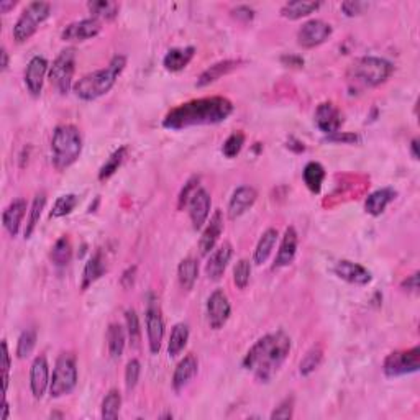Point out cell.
Here are the masks:
<instances>
[{
	"mask_svg": "<svg viewBox=\"0 0 420 420\" xmlns=\"http://www.w3.org/2000/svg\"><path fill=\"white\" fill-rule=\"evenodd\" d=\"M50 258H51V263H53L56 268H66L69 263H71L72 245H71V240H69L68 235L59 237L58 240H56L53 248H51Z\"/></svg>",
	"mask_w": 420,
	"mask_h": 420,
	"instance_id": "8d00e7d4",
	"label": "cell"
},
{
	"mask_svg": "<svg viewBox=\"0 0 420 420\" xmlns=\"http://www.w3.org/2000/svg\"><path fill=\"white\" fill-rule=\"evenodd\" d=\"M37 330L34 328H27L20 333L19 343H17V358L25 359L33 353L34 346H37Z\"/></svg>",
	"mask_w": 420,
	"mask_h": 420,
	"instance_id": "7bdbcfd3",
	"label": "cell"
},
{
	"mask_svg": "<svg viewBox=\"0 0 420 420\" xmlns=\"http://www.w3.org/2000/svg\"><path fill=\"white\" fill-rule=\"evenodd\" d=\"M245 141H246V137H245V133L241 132V130H237V132H233L232 135L228 137L222 145V153H223L225 158H228V159L237 158V156L240 154V151L243 150Z\"/></svg>",
	"mask_w": 420,
	"mask_h": 420,
	"instance_id": "ee69618b",
	"label": "cell"
},
{
	"mask_svg": "<svg viewBox=\"0 0 420 420\" xmlns=\"http://www.w3.org/2000/svg\"><path fill=\"white\" fill-rule=\"evenodd\" d=\"M315 125L326 137L332 135L340 132V127L343 125V115L333 102H322L315 109Z\"/></svg>",
	"mask_w": 420,
	"mask_h": 420,
	"instance_id": "2e32d148",
	"label": "cell"
},
{
	"mask_svg": "<svg viewBox=\"0 0 420 420\" xmlns=\"http://www.w3.org/2000/svg\"><path fill=\"white\" fill-rule=\"evenodd\" d=\"M420 370V346L389 353L383 363V373L386 378H401L414 374Z\"/></svg>",
	"mask_w": 420,
	"mask_h": 420,
	"instance_id": "9c48e42d",
	"label": "cell"
},
{
	"mask_svg": "<svg viewBox=\"0 0 420 420\" xmlns=\"http://www.w3.org/2000/svg\"><path fill=\"white\" fill-rule=\"evenodd\" d=\"M210 207H212V199L209 190L199 188L188 202L189 219L190 223H192L194 230H201L203 225H206L207 219H209L210 215Z\"/></svg>",
	"mask_w": 420,
	"mask_h": 420,
	"instance_id": "5bb4252c",
	"label": "cell"
},
{
	"mask_svg": "<svg viewBox=\"0 0 420 420\" xmlns=\"http://www.w3.org/2000/svg\"><path fill=\"white\" fill-rule=\"evenodd\" d=\"M76 72V50L74 48H66L54 58L53 64L48 71V79L51 86L56 89V92L61 95H68L71 92L72 79Z\"/></svg>",
	"mask_w": 420,
	"mask_h": 420,
	"instance_id": "ba28073f",
	"label": "cell"
},
{
	"mask_svg": "<svg viewBox=\"0 0 420 420\" xmlns=\"http://www.w3.org/2000/svg\"><path fill=\"white\" fill-rule=\"evenodd\" d=\"M232 315V306L222 289H215L207 299V320L212 330H220Z\"/></svg>",
	"mask_w": 420,
	"mask_h": 420,
	"instance_id": "7c38bea8",
	"label": "cell"
},
{
	"mask_svg": "<svg viewBox=\"0 0 420 420\" xmlns=\"http://www.w3.org/2000/svg\"><path fill=\"white\" fill-rule=\"evenodd\" d=\"M188 341H189V326L184 322L176 323L171 330L170 341H168V354H170L171 358L179 357V354L184 352Z\"/></svg>",
	"mask_w": 420,
	"mask_h": 420,
	"instance_id": "e575fe53",
	"label": "cell"
},
{
	"mask_svg": "<svg viewBox=\"0 0 420 420\" xmlns=\"http://www.w3.org/2000/svg\"><path fill=\"white\" fill-rule=\"evenodd\" d=\"M88 10L90 19L99 21L114 20L119 17L120 6L117 2H112V0H90V2H88Z\"/></svg>",
	"mask_w": 420,
	"mask_h": 420,
	"instance_id": "d6a6232c",
	"label": "cell"
},
{
	"mask_svg": "<svg viewBox=\"0 0 420 420\" xmlns=\"http://www.w3.org/2000/svg\"><path fill=\"white\" fill-rule=\"evenodd\" d=\"M271 420L281 419V420H289L294 417V397H286L284 401H281V404L276 407L271 412Z\"/></svg>",
	"mask_w": 420,
	"mask_h": 420,
	"instance_id": "c3c4849f",
	"label": "cell"
},
{
	"mask_svg": "<svg viewBox=\"0 0 420 420\" xmlns=\"http://www.w3.org/2000/svg\"><path fill=\"white\" fill-rule=\"evenodd\" d=\"M333 272H335V276H339L340 279L354 286H366L373 279L371 272L368 271L365 266L359 265V263L350 261V259H340L335 268H333Z\"/></svg>",
	"mask_w": 420,
	"mask_h": 420,
	"instance_id": "44dd1931",
	"label": "cell"
},
{
	"mask_svg": "<svg viewBox=\"0 0 420 420\" xmlns=\"http://www.w3.org/2000/svg\"><path fill=\"white\" fill-rule=\"evenodd\" d=\"M199 181H201L199 176H192L188 183L184 184V188L181 189L179 192V197H177V209H183V207L188 206L189 199L192 197V194L199 189Z\"/></svg>",
	"mask_w": 420,
	"mask_h": 420,
	"instance_id": "7dc6e473",
	"label": "cell"
},
{
	"mask_svg": "<svg viewBox=\"0 0 420 420\" xmlns=\"http://www.w3.org/2000/svg\"><path fill=\"white\" fill-rule=\"evenodd\" d=\"M106 271H107V265H106V259H103L102 251H95L92 257L88 259V263H86L84 266V271H82V283H81L82 291L89 289L94 283H97V281L106 274Z\"/></svg>",
	"mask_w": 420,
	"mask_h": 420,
	"instance_id": "4316f807",
	"label": "cell"
},
{
	"mask_svg": "<svg viewBox=\"0 0 420 420\" xmlns=\"http://www.w3.org/2000/svg\"><path fill=\"white\" fill-rule=\"evenodd\" d=\"M278 238H279V233L276 228H268V230L263 232V235L258 240V245H257V248H254V253H253L254 265L261 266L263 263L268 261V258L271 257L272 250H274Z\"/></svg>",
	"mask_w": 420,
	"mask_h": 420,
	"instance_id": "4dcf8cb0",
	"label": "cell"
},
{
	"mask_svg": "<svg viewBox=\"0 0 420 420\" xmlns=\"http://www.w3.org/2000/svg\"><path fill=\"white\" fill-rule=\"evenodd\" d=\"M297 246H299L297 230L294 227H288L286 228L283 238H281V245L278 254H276L274 258L272 270H281V268H288L289 265H292L297 254Z\"/></svg>",
	"mask_w": 420,
	"mask_h": 420,
	"instance_id": "7402d4cb",
	"label": "cell"
},
{
	"mask_svg": "<svg viewBox=\"0 0 420 420\" xmlns=\"http://www.w3.org/2000/svg\"><path fill=\"white\" fill-rule=\"evenodd\" d=\"M50 365H48L46 357H37L33 359L32 368H30V389L34 399H41L46 391H50Z\"/></svg>",
	"mask_w": 420,
	"mask_h": 420,
	"instance_id": "ac0fdd59",
	"label": "cell"
},
{
	"mask_svg": "<svg viewBox=\"0 0 420 420\" xmlns=\"http://www.w3.org/2000/svg\"><path fill=\"white\" fill-rule=\"evenodd\" d=\"M48 71H50V64H48V59L43 58V56H33L28 61L27 69H25L23 81L28 92L32 94L33 97H40L41 95Z\"/></svg>",
	"mask_w": 420,
	"mask_h": 420,
	"instance_id": "9a60e30c",
	"label": "cell"
},
{
	"mask_svg": "<svg viewBox=\"0 0 420 420\" xmlns=\"http://www.w3.org/2000/svg\"><path fill=\"white\" fill-rule=\"evenodd\" d=\"M394 72V64L378 56H363L354 59L346 71L350 88L353 90L373 89L384 84Z\"/></svg>",
	"mask_w": 420,
	"mask_h": 420,
	"instance_id": "277c9868",
	"label": "cell"
},
{
	"mask_svg": "<svg viewBox=\"0 0 420 420\" xmlns=\"http://www.w3.org/2000/svg\"><path fill=\"white\" fill-rule=\"evenodd\" d=\"M322 361H323L322 345H314L309 352L304 354L301 363H299V373H301V376H310L312 373H315V371L319 370Z\"/></svg>",
	"mask_w": 420,
	"mask_h": 420,
	"instance_id": "f35d334b",
	"label": "cell"
},
{
	"mask_svg": "<svg viewBox=\"0 0 420 420\" xmlns=\"http://www.w3.org/2000/svg\"><path fill=\"white\" fill-rule=\"evenodd\" d=\"M257 199H258L257 189L251 188V186H240V188H237L233 190L230 201H228V207H227L228 219L235 220L238 217H241V215L246 214V212L254 206Z\"/></svg>",
	"mask_w": 420,
	"mask_h": 420,
	"instance_id": "d6986e66",
	"label": "cell"
},
{
	"mask_svg": "<svg viewBox=\"0 0 420 420\" xmlns=\"http://www.w3.org/2000/svg\"><path fill=\"white\" fill-rule=\"evenodd\" d=\"M397 197V192L392 188H383L371 192L365 201V210L366 214L373 215V217H379L388 209V206L394 199Z\"/></svg>",
	"mask_w": 420,
	"mask_h": 420,
	"instance_id": "83f0119b",
	"label": "cell"
},
{
	"mask_svg": "<svg viewBox=\"0 0 420 420\" xmlns=\"http://www.w3.org/2000/svg\"><path fill=\"white\" fill-rule=\"evenodd\" d=\"M51 15V6L48 2H30L27 7L23 8L19 19H17L14 25V40L17 43H25L38 32L45 21L50 19Z\"/></svg>",
	"mask_w": 420,
	"mask_h": 420,
	"instance_id": "52a82bcc",
	"label": "cell"
},
{
	"mask_svg": "<svg viewBox=\"0 0 420 420\" xmlns=\"http://www.w3.org/2000/svg\"><path fill=\"white\" fill-rule=\"evenodd\" d=\"M10 366H12V359H10V352H8V345L7 341H2V370H3V394L7 392L8 389V381H10Z\"/></svg>",
	"mask_w": 420,
	"mask_h": 420,
	"instance_id": "f907efd6",
	"label": "cell"
},
{
	"mask_svg": "<svg viewBox=\"0 0 420 420\" xmlns=\"http://www.w3.org/2000/svg\"><path fill=\"white\" fill-rule=\"evenodd\" d=\"M141 374V365L138 359H130L127 363V368H125V386H127V391H133L137 388L138 381H140Z\"/></svg>",
	"mask_w": 420,
	"mask_h": 420,
	"instance_id": "bcb514c9",
	"label": "cell"
},
{
	"mask_svg": "<svg viewBox=\"0 0 420 420\" xmlns=\"http://www.w3.org/2000/svg\"><path fill=\"white\" fill-rule=\"evenodd\" d=\"M135 274H137V268L132 266L128 268L127 271L123 272V276L120 278V283H122V286L125 289H130L133 286V283H135Z\"/></svg>",
	"mask_w": 420,
	"mask_h": 420,
	"instance_id": "9f6ffc18",
	"label": "cell"
},
{
	"mask_svg": "<svg viewBox=\"0 0 420 420\" xmlns=\"http://www.w3.org/2000/svg\"><path fill=\"white\" fill-rule=\"evenodd\" d=\"M199 278V263L194 258H184L177 266V281L184 291H190Z\"/></svg>",
	"mask_w": 420,
	"mask_h": 420,
	"instance_id": "d590c367",
	"label": "cell"
},
{
	"mask_svg": "<svg viewBox=\"0 0 420 420\" xmlns=\"http://www.w3.org/2000/svg\"><path fill=\"white\" fill-rule=\"evenodd\" d=\"M102 32V21L95 19H84L69 23L61 32V40L66 43H82L92 40Z\"/></svg>",
	"mask_w": 420,
	"mask_h": 420,
	"instance_id": "4fadbf2b",
	"label": "cell"
},
{
	"mask_svg": "<svg viewBox=\"0 0 420 420\" xmlns=\"http://www.w3.org/2000/svg\"><path fill=\"white\" fill-rule=\"evenodd\" d=\"M127 156H128V146L123 145V146H120V148H117L114 153L107 158V161L102 164L101 170H99V176H97L99 181H101V183L109 181L110 177L120 170V166L125 163Z\"/></svg>",
	"mask_w": 420,
	"mask_h": 420,
	"instance_id": "836d02e7",
	"label": "cell"
},
{
	"mask_svg": "<svg viewBox=\"0 0 420 420\" xmlns=\"http://www.w3.org/2000/svg\"><path fill=\"white\" fill-rule=\"evenodd\" d=\"M368 7H370V3H366V2H359V0H346V2L341 3V12H343L346 17L352 19V17H358V15L365 14V10Z\"/></svg>",
	"mask_w": 420,
	"mask_h": 420,
	"instance_id": "681fc988",
	"label": "cell"
},
{
	"mask_svg": "<svg viewBox=\"0 0 420 420\" xmlns=\"http://www.w3.org/2000/svg\"><path fill=\"white\" fill-rule=\"evenodd\" d=\"M145 327L146 337H148L150 352L151 354H158L159 350H161L164 339V320L161 307H159V301L153 292H150L148 299H146Z\"/></svg>",
	"mask_w": 420,
	"mask_h": 420,
	"instance_id": "30bf717a",
	"label": "cell"
},
{
	"mask_svg": "<svg viewBox=\"0 0 420 420\" xmlns=\"http://www.w3.org/2000/svg\"><path fill=\"white\" fill-rule=\"evenodd\" d=\"M125 327H127V337L130 340V345L133 348H138L141 341V326L138 314L133 309H128L125 312Z\"/></svg>",
	"mask_w": 420,
	"mask_h": 420,
	"instance_id": "b9f144b4",
	"label": "cell"
},
{
	"mask_svg": "<svg viewBox=\"0 0 420 420\" xmlns=\"http://www.w3.org/2000/svg\"><path fill=\"white\" fill-rule=\"evenodd\" d=\"M322 7V2H314V0H294L288 2L281 7V17L288 20H301L304 17H309L314 12H317Z\"/></svg>",
	"mask_w": 420,
	"mask_h": 420,
	"instance_id": "f1b7e54d",
	"label": "cell"
},
{
	"mask_svg": "<svg viewBox=\"0 0 420 420\" xmlns=\"http://www.w3.org/2000/svg\"><path fill=\"white\" fill-rule=\"evenodd\" d=\"M233 257V246L225 241L220 246H215L209 254V261L206 265V274L210 281H220L223 278L225 270Z\"/></svg>",
	"mask_w": 420,
	"mask_h": 420,
	"instance_id": "ffe728a7",
	"label": "cell"
},
{
	"mask_svg": "<svg viewBox=\"0 0 420 420\" xmlns=\"http://www.w3.org/2000/svg\"><path fill=\"white\" fill-rule=\"evenodd\" d=\"M401 288L404 289L406 292L417 294L419 292V272H414V274L407 276V279L402 281Z\"/></svg>",
	"mask_w": 420,
	"mask_h": 420,
	"instance_id": "db71d44e",
	"label": "cell"
},
{
	"mask_svg": "<svg viewBox=\"0 0 420 420\" xmlns=\"http://www.w3.org/2000/svg\"><path fill=\"white\" fill-rule=\"evenodd\" d=\"M326 176V168L319 161H309L304 166V171H302V179H304V184L312 194H320Z\"/></svg>",
	"mask_w": 420,
	"mask_h": 420,
	"instance_id": "1f68e13d",
	"label": "cell"
},
{
	"mask_svg": "<svg viewBox=\"0 0 420 420\" xmlns=\"http://www.w3.org/2000/svg\"><path fill=\"white\" fill-rule=\"evenodd\" d=\"M125 68H127V58L123 54H115L106 68L82 76L76 82L72 90H74L77 99H81V101H97V99L103 97V95L109 94L114 89L117 79L122 76Z\"/></svg>",
	"mask_w": 420,
	"mask_h": 420,
	"instance_id": "3957f363",
	"label": "cell"
},
{
	"mask_svg": "<svg viewBox=\"0 0 420 420\" xmlns=\"http://www.w3.org/2000/svg\"><path fill=\"white\" fill-rule=\"evenodd\" d=\"M235 110L230 99L222 95L214 97L194 99V101L179 103L168 112L163 119V127L172 132H179L190 127H203V125H217L228 119Z\"/></svg>",
	"mask_w": 420,
	"mask_h": 420,
	"instance_id": "6da1fadb",
	"label": "cell"
},
{
	"mask_svg": "<svg viewBox=\"0 0 420 420\" xmlns=\"http://www.w3.org/2000/svg\"><path fill=\"white\" fill-rule=\"evenodd\" d=\"M27 209L28 203L23 197L14 199V201L6 207V210H3L2 214V223L10 237L19 235L21 222H23L25 215H27Z\"/></svg>",
	"mask_w": 420,
	"mask_h": 420,
	"instance_id": "603a6c76",
	"label": "cell"
},
{
	"mask_svg": "<svg viewBox=\"0 0 420 420\" xmlns=\"http://www.w3.org/2000/svg\"><path fill=\"white\" fill-rule=\"evenodd\" d=\"M288 143H292V145H288V148L294 150V151H296V153H302V151L306 150L304 143H301L299 140H296V138H291V140H289Z\"/></svg>",
	"mask_w": 420,
	"mask_h": 420,
	"instance_id": "6f0895ef",
	"label": "cell"
},
{
	"mask_svg": "<svg viewBox=\"0 0 420 420\" xmlns=\"http://www.w3.org/2000/svg\"><path fill=\"white\" fill-rule=\"evenodd\" d=\"M199 373V361L194 354H186V357L177 363L174 373H172V389L176 392H181L188 384L196 378Z\"/></svg>",
	"mask_w": 420,
	"mask_h": 420,
	"instance_id": "cb8c5ba5",
	"label": "cell"
},
{
	"mask_svg": "<svg viewBox=\"0 0 420 420\" xmlns=\"http://www.w3.org/2000/svg\"><path fill=\"white\" fill-rule=\"evenodd\" d=\"M332 33L333 28L330 23L319 19H312L299 28L297 43L299 46L306 48V50H312V48L323 45L332 37Z\"/></svg>",
	"mask_w": 420,
	"mask_h": 420,
	"instance_id": "8fae6325",
	"label": "cell"
},
{
	"mask_svg": "<svg viewBox=\"0 0 420 420\" xmlns=\"http://www.w3.org/2000/svg\"><path fill=\"white\" fill-rule=\"evenodd\" d=\"M240 64H241L240 59H223V61L212 64V66L207 68L206 71H203L202 74L197 77L196 88L202 89V88H207V86L214 84V82L222 79L223 76L230 74L232 71H235Z\"/></svg>",
	"mask_w": 420,
	"mask_h": 420,
	"instance_id": "d4e9b609",
	"label": "cell"
},
{
	"mask_svg": "<svg viewBox=\"0 0 420 420\" xmlns=\"http://www.w3.org/2000/svg\"><path fill=\"white\" fill-rule=\"evenodd\" d=\"M223 227V214L222 210L217 209L212 214L209 223L203 228L201 240H199V253H201V257H209L212 251H214V248L219 243L220 237H222Z\"/></svg>",
	"mask_w": 420,
	"mask_h": 420,
	"instance_id": "e0dca14e",
	"label": "cell"
},
{
	"mask_svg": "<svg viewBox=\"0 0 420 420\" xmlns=\"http://www.w3.org/2000/svg\"><path fill=\"white\" fill-rule=\"evenodd\" d=\"M3 415H2V420H8V412H10V409H8V404H7V401L3 399Z\"/></svg>",
	"mask_w": 420,
	"mask_h": 420,
	"instance_id": "6125c7cd",
	"label": "cell"
},
{
	"mask_svg": "<svg viewBox=\"0 0 420 420\" xmlns=\"http://www.w3.org/2000/svg\"><path fill=\"white\" fill-rule=\"evenodd\" d=\"M45 207H46V192L45 190H41V192H38L37 196H34L32 206H30L27 227H25V232H23L25 238H30L33 235L34 228H37V225L40 223L41 214H43V210H45Z\"/></svg>",
	"mask_w": 420,
	"mask_h": 420,
	"instance_id": "74e56055",
	"label": "cell"
},
{
	"mask_svg": "<svg viewBox=\"0 0 420 420\" xmlns=\"http://www.w3.org/2000/svg\"><path fill=\"white\" fill-rule=\"evenodd\" d=\"M77 203H79V197L76 194H64V196L56 199L53 209L50 212L51 219H61L71 214L76 209Z\"/></svg>",
	"mask_w": 420,
	"mask_h": 420,
	"instance_id": "60d3db41",
	"label": "cell"
},
{
	"mask_svg": "<svg viewBox=\"0 0 420 420\" xmlns=\"http://www.w3.org/2000/svg\"><path fill=\"white\" fill-rule=\"evenodd\" d=\"M417 148H419V140H417V138H414V140L410 141L409 150H410V156H412L415 161H417V159H419V150Z\"/></svg>",
	"mask_w": 420,
	"mask_h": 420,
	"instance_id": "680465c9",
	"label": "cell"
},
{
	"mask_svg": "<svg viewBox=\"0 0 420 420\" xmlns=\"http://www.w3.org/2000/svg\"><path fill=\"white\" fill-rule=\"evenodd\" d=\"M281 61H283L284 66H291V68H302L304 66V58H301V56L296 54H284L283 58H281Z\"/></svg>",
	"mask_w": 420,
	"mask_h": 420,
	"instance_id": "11a10c76",
	"label": "cell"
},
{
	"mask_svg": "<svg viewBox=\"0 0 420 420\" xmlns=\"http://www.w3.org/2000/svg\"><path fill=\"white\" fill-rule=\"evenodd\" d=\"M254 8H251L250 6H238L232 10V17L237 19L238 21H243V23H250V21L254 20Z\"/></svg>",
	"mask_w": 420,
	"mask_h": 420,
	"instance_id": "f5cc1de1",
	"label": "cell"
},
{
	"mask_svg": "<svg viewBox=\"0 0 420 420\" xmlns=\"http://www.w3.org/2000/svg\"><path fill=\"white\" fill-rule=\"evenodd\" d=\"M17 6V2H0V12L2 14H8V10H12Z\"/></svg>",
	"mask_w": 420,
	"mask_h": 420,
	"instance_id": "94428289",
	"label": "cell"
},
{
	"mask_svg": "<svg viewBox=\"0 0 420 420\" xmlns=\"http://www.w3.org/2000/svg\"><path fill=\"white\" fill-rule=\"evenodd\" d=\"M107 348H109L110 358L119 359L122 358L125 352V345H127V328H123L120 323H110L107 328Z\"/></svg>",
	"mask_w": 420,
	"mask_h": 420,
	"instance_id": "f546056e",
	"label": "cell"
},
{
	"mask_svg": "<svg viewBox=\"0 0 420 420\" xmlns=\"http://www.w3.org/2000/svg\"><path fill=\"white\" fill-rule=\"evenodd\" d=\"M0 56H2V71H7L8 69V63H10V58H8V51L6 50V48H2V51H0Z\"/></svg>",
	"mask_w": 420,
	"mask_h": 420,
	"instance_id": "91938a15",
	"label": "cell"
},
{
	"mask_svg": "<svg viewBox=\"0 0 420 420\" xmlns=\"http://www.w3.org/2000/svg\"><path fill=\"white\" fill-rule=\"evenodd\" d=\"M82 153V137L74 125H58L51 138V161L58 171L71 168Z\"/></svg>",
	"mask_w": 420,
	"mask_h": 420,
	"instance_id": "5b68a950",
	"label": "cell"
},
{
	"mask_svg": "<svg viewBox=\"0 0 420 420\" xmlns=\"http://www.w3.org/2000/svg\"><path fill=\"white\" fill-rule=\"evenodd\" d=\"M120 409H122V394H120L119 389H110V391L106 394V397H103L101 406L102 419H117L120 415Z\"/></svg>",
	"mask_w": 420,
	"mask_h": 420,
	"instance_id": "ab89813d",
	"label": "cell"
},
{
	"mask_svg": "<svg viewBox=\"0 0 420 420\" xmlns=\"http://www.w3.org/2000/svg\"><path fill=\"white\" fill-rule=\"evenodd\" d=\"M250 278H251V263L245 258L238 259L235 268H233V283H235L238 289H246V286L250 284Z\"/></svg>",
	"mask_w": 420,
	"mask_h": 420,
	"instance_id": "f6af8a7d",
	"label": "cell"
},
{
	"mask_svg": "<svg viewBox=\"0 0 420 420\" xmlns=\"http://www.w3.org/2000/svg\"><path fill=\"white\" fill-rule=\"evenodd\" d=\"M326 141L328 143H341V145H354V143H359V135L357 133H350V132H337L332 133V135L326 137Z\"/></svg>",
	"mask_w": 420,
	"mask_h": 420,
	"instance_id": "816d5d0a",
	"label": "cell"
},
{
	"mask_svg": "<svg viewBox=\"0 0 420 420\" xmlns=\"http://www.w3.org/2000/svg\"><path fill=\"white\" fill-rule=\"evenodd\" d=\"M291 339L283 330L268 333L254 341L246 352L241 365L258 383L268 384L274 379L291 353Z\"/></svg>",
	"mask_w": 420,
	"mask_h": 420,
	"instance_id": "7a4b0ae2",
	"label": "cell"
},
{
	"mask_svg": "<svg viewBox=\"0 0 420 420\" xmlns=\"http://www.w3.org/2000/svg\"><path fill=\"white\" fill-rule=\"evenodd\" d=\"M196 56V48L186 46V48H171L163 58V66L168 72H179L189 66Z\"/></svg>",
	"mask_w": 420,
	"mask_h": 420,
	"instance_id": "484cf974",
	"label": "cell"
},
{
	"mask_svg": "<svg viewBox=\"0 0 420 420\" xmlns=\"http://www.w3.org/2000/svg\"><path fill=\"white\" fill-rule=\"evenodd\" d=\"M77 363L76 357L72 353L64 352L58 357L53 368V376L50 383V396L53 399L69 396L77 386Z\"/></svg>",
	"mask_w": 420,
	"mask_h": 420,
	"instance_id": "8992f818",
	"label": "cell"
}]
</instances>
